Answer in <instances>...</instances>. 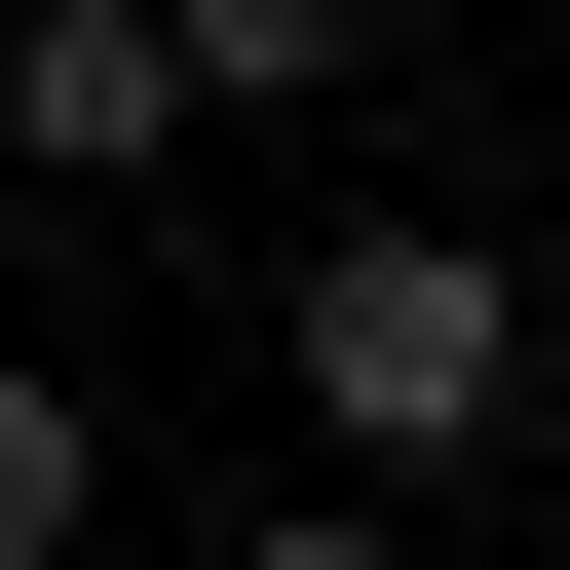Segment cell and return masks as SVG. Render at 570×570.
<instances>
[{"label":"cell","instance_id":"obj_1","mask_svg":"<svg viewBox=\"0 0 570 570\" xmlns=\"http://www.w3.org/2000/svg\"><path fill=\"white\" fill-rule=\"evenodd\" d=\"M266 343H305V456H343V494H456V456L532 419V266H494V228H305Z\"/></svg>","mask_w":570,"mask_h":570},{"label":"cell","instance_id":"obj_4","mask_svg":"<svg viewBox=\"0 0 570 570\" xmlns=\"http://www.w3.org/2000/svg\"><path fill=\"white\" fill-rule=\"evenodd\" d=\"M77 532H115V419H77L39 343H0V570H77Z\"/></svg>","mask_w":570,"mask_h":570},{"label":"cell","instance_id":"obj_5","mask_svg":"<svg viewBox=\"0 0 570 570\" xmlns=\"http://www.w3.org/2000/svg\"><path fill=\"white\" fill-rule=\"evenodd\" d=\"M228 570H419V494H343V456H305V494H266Z\"/></svg>","mask_w":570,"mask_h":570},{"label":"cell","instance_id":"obj_3","mask_svg":"<svg viewBox=\"0 0 570 570\" xmlns=\"http://www.w3.org/2000/svg\"><path fill=\"white\" fill-rule=\"evenodd\" d=\"M153 39H190V115H343V77H381V0H153Z\"/></svg>","mask_w":570,"mask_h":570},{"label":"cell","instance_id":"obj_2","mask_svg":"<svg viewBox=\"0 0 570 570\" xmlns=\"http://www.w3.org/2000/svg\"><path fill=\"white\" fill-rule=\"evenodd\" d=\"M190 153V39L153 0H0V190H153Z\"/></svg>","mask_w":570,"mask_h":570}]
</instances>
